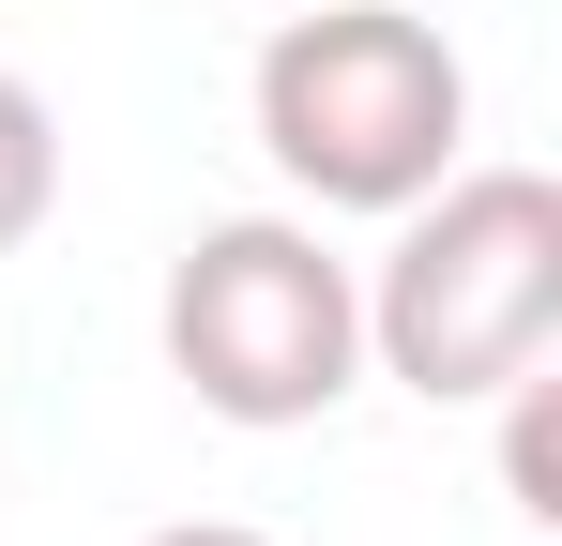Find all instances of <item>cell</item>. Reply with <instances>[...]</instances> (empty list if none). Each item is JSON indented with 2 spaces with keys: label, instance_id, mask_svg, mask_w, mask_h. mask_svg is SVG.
<instances>
[{
  "label": "cell",
  "instance_id": "obj_4",
  "mask_svg": "<svg viewBox=\"0 0 562 546\" xmlns=\"http://www.w3.org/2000/svg\"><path fill=\"white\" fill-rule=\"evenodd\" d=\"M46 213H61V122H46V91L0 61V259H15Z\"/></svg>",
  "mask_w": 562,
  "mask_h": 546
},
{
  "label": "cell",
  "instance_id": "obj_3",
  "mask_svg": "<svg viewBox=\"0 0 562 546\" xmlns=\"http://www.w3.org/2000/svg\"><path fill=\"white\" fill-rule=\"evenodd\" d=\"M168 379L213 425H319L366 379V273L304 213H228L168 259Z\"/></svg>",
  "mask_w": 562,
  "mask_h": 546
},
{
  "label": "cell",
  "instance_id": "obj_1",
  "mask_svg": "<svg viewBox=\"0 0 562 546\" xmlns=\"http://www.w3.org/2000/svg\"><path fill=\"white\" fill-rule=\"evenodd\" d=\"M562 334V182L548 168H441L395 213V259L366 273V364L426 410H471L532 379Z\"/></svg>",
  "mask_w": 562,
  "mask_h": 546
},
{
  "label": "cell",
  "instance_id": "obj_5",
  "mask_svg": "<svg viewBox=\"0 0 562 546\" xmlns=\"http://www.w3.org/2000/svg\"><path fill=\"white\" fill-rule=\"evenodd\" d=\"M137 546H274V532H244V516H168V532H137Z\"/></svg>",
  "mask_w": 562,
  "mask_h": 546
},
{
  "label": "cell",
  "instance_id": "obj_2",
  "mask_svg": "<svg viewBox=\"0 0 562 546\" xmlns=\"http://www.w3.org/2000/svg\"><path fill=\"white\" fill-rule=\"evenodd\" d=\"M259 152L319 213H411L471 137V61L395 0H289L259 46Z\"/></svg>",
  "mask_w": 562,
  "mask_h": 546
}]
</instances>
